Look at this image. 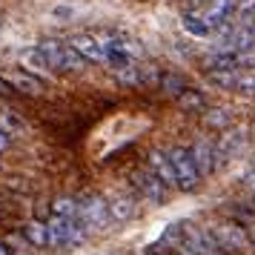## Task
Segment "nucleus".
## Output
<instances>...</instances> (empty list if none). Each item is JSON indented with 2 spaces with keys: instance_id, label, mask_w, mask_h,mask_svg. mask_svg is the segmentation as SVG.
I'll return each mask as SVG.
<instances>
[{
  "instance_id": "5",
  "label": "nucleus",
  "mask_w": 255,
  "mask_h": 255,
  "mask_svg": "<svg viewBox=\"0 0 255 255\" xmlns=\"http://www.w3.org/2000/svg\"><path fill=\"white\" fill-rule=\"evenodd\" d=\"M209 232H212V238L218 241V247L224 250V253H244V250H250V238H247V232H244V227H238V224H212L209 227Z\"/></svg>"
},
{
  "instance_id": "25",
  "label": "nucleus",
  "mask_w": 255,
  "mask_h": 255,
  "mask_svg": "<svg viewBox=\"0 0 255 255\" xmlns=\"http://www.w3.org/2000/svg\"><path fill=\"white\" fill-rule=\"evenodd\" d=\"M247 186H250V189L255 192V166L250 169V172H247Z\"/></svg>"
},
{
  "instance_id": "23",
  "label": "nucleus",
  "mask_w": 255,
  "mask_h": 255,
  "mask_svg": "<svg viewBox=\"0 0 255 255\" xmlns=\"http://www.w3.org/2000/svg\"><path fill=\"white\" fill-rule=\"evenodd\" d=\"M207 121L212 124V127H227V121H230V118H227V115H209Z\"/></svg>"
},
{
  "instance_id": "27",
  "label": "nucleus",
  "mask_w": 255,
  "mask_h": 255,
  "mask_svg": "<svg viewBox=\"0 0 255 255\" xmlns=\"http://www.w3.org/2000/svg\"><path fill=\"white\" fill-rule=\"evenodd\" d=\"M3 89H6V83H3V78H0V92H3Z\"/></svg>"
},
{
  "instance_id": "24",
  "label": "nucleus",
  "mask_w": 255,
  "mask_h": 255,
  "mask_svg": "<svg viewBox=\"0 0 255 255\" xmlns=\"http://www.w3.org/2000/svg\"><path fill=\"white\" fill-rule=\"evenodd\" d=\"M209 0H186V9H204Z\"/></svg>"
},
{
  "instance_id": "3",
  "label": "nucleus",
  "mask_w": 255,
  "mask_h": 255,
  "mask_svg": "<svg viewBox=\"0 0 255 255\" xmlns=\"http://www.w3.org/2000/svg\"><path fill=\"white\" fill-rule=\"evenodd\" d=\"M78 218L86 224L89 232L106 230L112 224V218H109V201H104L101 195H83L78 201Z\"/></svg>"
},
{
  "instance_id": "15",
  "label": "nucleus",
  "mask_w": 255,
  "mask_h": 255,
  "mask_svg": "<svg viewBox=\"0 0 255 255\" xmlns=\"http://www.w3.org/2000/svg\"><path fill=\"white\" fill-rule=\"evenodd\" d=\"M181 23H184V29L192 37H209V35H212V29H209L207 17H204L201 9H186L184 17H181Z\"/></svg>"
},
{
  "instance_id": "30",
  "label": "nucleus",
  "mask_w": 255,
  "mask_h": 255,
  "mask_svg": "<svg viewBox=\"0 0 255 255\" xmlns=\"http://www.w3.org/2000/svg\"><path fill=\"white\" fill-rule=\"evenodd\" d=\"M0 26H3V20H0Z\"/></svg>"
},
{
  "instance_id": "13",
  "label": "nucleus",
  "mask_w": 255,
  "mask_h": 255,
  "mask_svg": "<svg viewBox=\"0 0 255 255\" xmlns=\"http://www.w3.org/2000/svg\"><path fill=\"white\" fill-rule=\"evenodd\" d=\"M149 169L158 175V178H161V181L169 186V189H172V186H178V184H175L172 161H169V155H166V152H161V149H152V152H149Z\"/></svg>"
},
{
  "instance_id": "7",
  "label": "nucleus",
  "mask_w": 255,
  "mask_h": 255,
  "mask_svg": "<svg viewBox=\"0 0 255 255\" xmlns=\"http://www.w3.org/2000/svg\"><path fill=\"white\" fill-rule=\"evenodd\" d=\"M235 6H238V0H209L207 6L201 9L204 17H207L209 29H212V35L224 29V26L232 20V14H235Z\"/></svg>"
},
{
  "instance_id": "20",
  "label": "nucleus",
  "mask_w": 255,
  "mask_h": 255,
  "mask_svg": "<svg viewBox=\"0 0 255 255\" xmlns=\"http://www.w3.org/2000/svg\"><path fill=\"white\" fill-rule=\"evenodd\" d=\"M52 215L60 218H78V198H58L52 204Z\"/></svg>"
},
{
  "instance_id": "29",
  "label": "nucleus",
  "mask_w": 255,
  "mask_h": 255,
  "mask_svg": "<svg viewBox=\"0 0 255 255\" xmlns=\"http://www.w3.org/2000/svg\"><path fill=\"white\" fill-rule=\"evenodd\" d=\"M143 255H155V253H143Z\"/></svg>"
},
{
  "instance_id": "22",
  "label": "nucleus",
  "mask_w": 255,
  "mask_h": 255,
  "mask_svg": "<svg viewBox=\"0 0 255 255\" xmlns=\"http://www.w3.org/2000/svg\"><path fill=\"white\" fill-rule=\"evenodd\" d=\"M9 146H12V135L6 129H0V152H6Z\"/></svg>"
},
{
  "instance_id": "8",
  "label": "nucleus",
  "mask_w": 255,
  "mask_h": 255,
  "mask_svg": "<svg viewBox=\"0 0 255 255\" xmlns=\"http://www.w3.org/2000/svg\"><path fill=\"white\" fill-rule=\"evenodd\" d=\"M189 152H192V161H195L201 178H207V175H212L218 169V155H215V143H212V140L198 138L195 143L189 146Z\"/></svg>"
},
{
  "instance_id": "10",
  "label": "nucleus",
  "mask_w": 255,
  "mask_h": 255,
  "mask_svg": "<svg viewBox=\"0 0 255 255\" xmlns=\"http://www.w3.org/2000/svg\"><path fill=\"white\" fill-rule=\"evenodd\" d=\"M247 146V132L244 129H232V132H224L221 140L215 143V155H218V166L224 161H232L238 152Z\"/></svg>"
},
{
  "instance_id": "19",
  "label": "nucleus",
  "mask_w": 255,
  "mask_h": 255,
  "mask_svg": "<svg viewBox=\"0 0 255 255\" xmlns=\"http://www.w3.org/2000/svg\"><path fill=\"white\" fill-rule=\"evenodd\" d=\"M0 129H6L9 135H20V132H26V121L17 112H12V109H0Z\"/></svg>"
},
{
  "instance_id": "26",
  "label": "nucleus",
  "mask_w": 255,
  "mask_h": 255,
  "mask_svg": "<svg viewBox=\"0 0 255 255\" xmlns=\"http://www.w3.org/2000/svg\"><path fill=\"white\" fill-rule=\"evenodd\" d=\"M0 255H12V253H9V247H6L3 241H0Z\"/></svg>"
},
{
  "instance_id": "18",
  "label": "nucleus",
  "mask_w": 255,
  "mask_h": 255,
  "mask_svg": "<svg viewBox=\"0 0 255 255\" xmlns=\"http://www.w3.org/2000/svg\"><path fill=\"white\" fill-rule=\"evenodd\" d=\"M23 235L32 247H49V227L43 221H29L23 227Z\"/></svg>"
},
{
  "instance_id": "17",
  "label": "nucleus",
  "mask_w": 255,
  "mask_h": 255,
  "mask_svg": "<svg viewBox=\"0 0 255 255\" xmlns=\"http://www.w3.org/2000/svg\"><path fill=\"white\" fill-rule=\"evenodd\" d=\"M20 60H23L26 66L32 72H40V75H46V78H52L55 72H52V66H49V60H46V55L40 52L37 46H32V49H26L23 55H20Z\"/></svg>"
},
{
  "instance_id": "12",
  "label": "nucleus",
  "mask_w": 255,
  "mask_h": 255,
  "mask_svg": "<svg viewBox=\"0 0 255 255\" xmlns=\"http://www.w3.org/2000/svg\"><path fill=\"white\" fill-rule=\"evenodd\" d=\"M138 212V198L135 195H115L109 201V218L112 224H127Z\"/></svg>"
},
{
  "instance_id": "1",
  "label": "nucleus",
  "mask_w": 255,
  "mask_h": 255,
  "mask_svg": "<svg viewBox=\"0 0 255 255\" xmlns=\"http://www.w3.org/2000/svg\"><path fill=\"white\" fill-rule=\"evenodd\" d=\"M37 49L46 55L49 66H52V72L58 75V72H81L83 66H86V60L72 49V43L66 40H40L37 43Z\"/></svg>"
},
{
  "instance_id": "11",
  "label": "nucleus",
  "mask_w": 255,
  "mask_h": 255,
  "mask_svg": "<svg viewBox=\"0 0 255 255\" xmlns=\"http://www.w3.org/2000/svg\"><path fill=\"white\" fill-rule=\"evenodd\" d=\"M69 43L86 63H89V60H92V63H104V40H101V37L78 35V37H72Z\"/></svg>"
},
{
  "instance_id": "21",
  "label": "nucleus",
  "mask_w": 255,
  "mask_h": 255,
  "mask_svg": "<svg viewBox=\"0 0 255 255\" xmlns=\"http://www.w3.org/2000/svg\"><path fill=\"white\" fill-rule=\"evenodd\" d=\"M161 86H163L169 95H181V92L186 89V83L181 81L178 75H163V78H161Z\"/></svg>"
},
{
  "instance_id": "4",
  "label": "nucleus",
  "mask_w": 255,
  "mask_h": 255,
  "mask_svg": "<svg viewBox=\"0 0 255 255\" xmlns=\"http://www.w3.org/2000/svg\"><path fill=\"white\" fill-rule=\"evenodd\" d=\"M132 186L138 189L140 201H146L152 207L163 204V201H166V192H169V186L163 184L152 169H138V172H132Z\"/></svg>"
},
{
  "instance_id": "28",
  "label": "nucleus",
  "mask_w": 255,
  "mask_h": 255,
  "mask_svg": "<svg viewBox=\"0 0 255 255\" xmlns=\"http://www.w3.org/2000/svg\"><path fill=\"white\" fill-rule=\"evenodd\" d=\"M250 29H253V32H255V20H253V23H250Z\"/></svg>"
},
{
  "instance_id": "9",
  "label": "nucleus",
  "mask_w": 255,
  "mask_h": 255,
  "mask_svg": "<svg viewBox=\"0 0 255 255\" xmlns=\"http://www.w3.org/2000/svg\"><path fill=\"white\" fill-rule=\"evenodd\" d=\"M3 78V83L9 86V89H14V92H20V95H40L43 92V81L40 78H35L32 72H6V75H0Z\"/></svg>"
},
{
  "instance_id": "14",
  "label": "nucleus",
  "mask_w": 255,
  "mask_h": 255,
  "mask_svg": "<svg viewBox=\"0 0 255 255\" xmlns=\"http://www.w3.org/2000/svg\"><path fill=\"white\" fill-rule=\"evenodd\" d=\"M69 221L72 218H60V215H52L49 221V247H55V250H63V247H69Z\"/></svg>"
},
{
  "instance_id": "16",
  "label": "nucleus",
  "mask_w": 255,
  "mask_h": 255,
  "mask_svg": "<svg viewBox=\"0 0 255 255\" xmlns=\"http://www.w3.org/2000/svg\"><path fill=\"white\" fill-rule=\"evenodd\" d=\"M244 69H209L207 81L218 89H238V81H241Z\"/></svg>"
},
{
  "instance_id": "6",
  "label": "nucleus",
  "mask_w": 255,
  "mask_h": 255,
  "mask_svg": "<svg viewBox=\"0 0 255 255\" xmlns=\"http://www.w3.org/2000/svg\"><path fill=\"white\" fill-rule=\"evenodd\" d=\"M184 235H186V244L192 247V253H195V255H227L218 247V241L212 238V232L204 230V227L184 224Z\"/></svg>"
},
{
  "instance_id": "2",
  "label": "nucleus",
  "mask_w": 255,
  "mask_h": 255,
  "mask_svg": "<svg viewBox=\"0 0 255 255\" xmlns=\"http://www.w3.org/2000/svg\"><path fill=\"white\" fill-rule=\"evenodd\" d=\"M166 155H169V161H172L175 184H178V189H184V192L198 189V184H201V172H198L195 161H192L189 146H172Z\"/></svg>"
}]
</instances>
